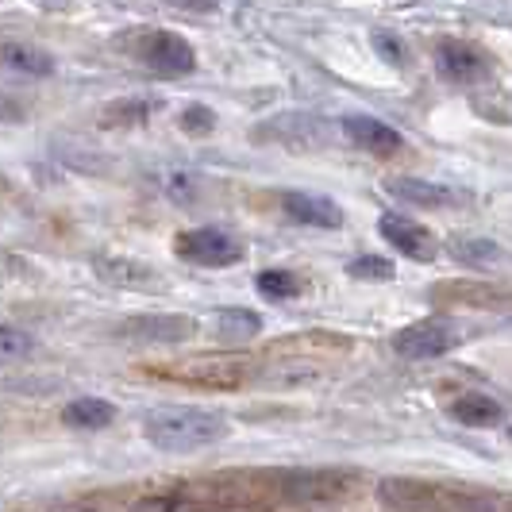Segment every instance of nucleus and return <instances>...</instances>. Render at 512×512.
I'll return each instance as SVG.
<instances>
[{
  "instance_id": "nucleus-13",
  "label": "nucleus",
  "mask_w": 512,
  "mask_h": 512,
  "mask_svg": "<svg viewBox=\"0 0 512 512\" xmlns=\"http://www.w3.org/2000/svg\"><path fill=\"white\" fill-rule=\"evenodd\" d=\"M436 66L439 74L451 77V81H478V77H486V58L474 47H466V43H439Z\"/></svg>"
},
{
  "instance_id": "nucleus-8",
  "label": "nucleus",
  "mask_w": 512,
  "mask_h": 512,
  "mask_svg": "<svg viewBox=\"0 0 512 512\" xmlns=\"http://www.w3.org/2000/svg\"><path fill=\"white\" fill-rule=\"evenodd\" d=\"M197 332V320L189 316H170V312H151V316H131L124 320L116 335L124 339H143V343H181V339H193Z\"/></svg>"
},
{
  "instance_id": "nucleus-10",
  "label": "nucleus",
  "mask_w": 512,
  "mask_h": 512,
  "mask_svg": "<svg viewBox=\"0 0 512 512\" xmlns=\"http://www.w3.org/2000/svg\"><path fill=\"white\" fill-rule=\"evenodd\" d=\"M282 208L297 224H308V228H339L343 224V208L320 193H285Z\"/></svg>"
},
{
  "instance_id": "nucleus-2",
  "label": "nucleus",
  "mask_w": 512,
  "mask_h": 512,
  "mask_svg": "<svg viewBox=\"0 0 512 512\" xmlns=\"http://www.w3.org/2000/svg\"><path fill=\"white\" fill-rule=\"evenodd\" d=\"M462 343V332L455 324L443 320H424V324H409L393 335V351L409 362H432L443 359L447 351H455Z\"/></svg>"
},
{
  "instance_id": "nucleus-9",
  "label": "nucleus",
  "mask_w": 512,
  "mask_h": 512,
  "mask_svg": "<svg viewBox=\"0 0 512 512\" xmlns=\"http://www.w3.org/2000/svg\"><path fill=\"white\" fill-rule=\"evenodd\" d=\"M343 135L370 154H393L401 151V135L389 128L378 116H343Z\"/></svg>"
},
{
  "instance_id": "nucleus-19",
  "label": "nucleus",
  "mask_w": 512,
  "mask_h": 512,
  "mask_svg": "<svg viewBox=\"0 0 512 512\" xmlns=\"http://www.w3.org/2000/svg\"><path fill=\"white\" fill-rule=\"evenodd\" d=\"M262 332V316L251 308H220L216 312V335L228 343H247Z\"/></svg>"
},
{
  "instance_id": "nucleus-12",
  "label": "nucleus",
  "mask_w": 512,
  "mask_h": 512,
  "mask_svg": "<svg viewBox=\"0 0 512 512\" xmlns=\"http://www.w3.org/2000/svg\"><path fill=\"white\" fill-rule=\"evenodd\" d=\"M0 66L24 77H51L54 54L35 43H24V39H8V43H0Z\"/></svg>"
},
{
  "instance_id": "nucleus-16",
  "label": "nucleus",
  "mask_w": 512,
  "mask_h": 512,
  "mask_svg": "<svg viewBox=\"0 0 512 512\" xmlns=\"http://www.w3.org/2000/svg\"><path fill=\"white\" fill-rule=\"evenodd\" d=\"M451 416L459 420L462 428H497L505 409L486 393H462V397L451 401Z\"/></svg>"
},
{
  "instance_id": "nucleus-27",
  "label": "nucleus",
  "mask_w": 512,
  "mask_h": 512,
  "mask_svg": "<svg viewBox=\"0 0 512 512\" xmlns=\"http://www.w3.org/2000/svg\"><path fill=\"white\" fill-rule=\"evenodd\" d=\"M509 439H512V428H509Z\"/></svg>"
},
{
  "instance_id": "nucleus-1",
  "label": "nucleus",
  "mask_w": 512,
  "mask_h": 512,
  "mask_svg": "<svg viewBox=\"0 0 512 512\" xmlns=\"http://www.w3.org/2000/svg\"><path fill=\"white\" fill-rule=\"evenodd\" d=\"M228 432H231L228 420L220 412H208V409H162V412H151L147 424H143L147 443L158 447V451H174V455L212 447V443L228 439Z\"/></svg>"
},
{
  "instance_id": "nucleus-20",
  "label": "nucleus",
  "mask_w": 512,
  "mask_h": 512,
  "mask_svg": "<svg viewBox=\"0 0 512 512\" xmlns=\"http://www.w3.org/2000/svg\"><path fill=\"white\" fill-rule=\"evenodd\" d=\"M255 285H258V293H266L270 301H289V297H297V289H301V282H297L289 270H262Z\"/></svg>"
},
{
  "instance_id": "nucleus-6",
  "label": "nucleus",
  "mask_w": 512,
  "mask_h": 512,
  "mask_svg": "<svg viewBox=\"0 0 512 512\" xmlns=\"http://www.w3.org/2000/svg\"><path fill=\"white\" fill-rule=\"evenodd\" d=\"M351 489V474H335V470H289L282 474V493L293 501H335Z\"/></svg>"
},
{
  "instance_id": "nucleus-7",
  "label": "nucleus",
  "mask_w": 512,
  "mask_h": 512,
  "mask_svg": "<svg viewBox=\"0 0 512 512\" xmlns=\"http://www.w3.org/2000/svg\"><path fill=\"white\" fill-rule=\"evenodd\" d=\"M378 231H382L385 243H393L405 258L436 262V255H439L436 235H432L428 228H420L416 220H405V216H397V212H385L382 220H378Z\"/></svg>"
},
{
  "instance_id": "nucleus-21",
  "label": "nucleus",
  "mask_w": 512,
  "mask_h": 512,
  "mask_svg": "<svg viewBox=\"0 0 512 512\" xmlns=\"http://www.w3.org/2000/svg\"><path fill=\"white\" fill-rule=\"evenodd\" d=\"M347 274H351V278H359V282H389L397 270H393V262H389V258L362 255V258H351V262H347Z\"/></svg>"
},
{
  "instance_id": "nucleus-4",
  "label": "nucleus",
  "mask_w": 512,
  "mask_h": 512,
  "mask_svg": "<svg viewBox=\"0 0 512 512\" xmlns=\"http://www.w3.org/2000/svg\"><path fill=\"white\" fill-rule=\"evenodd\" d=\"M178 255L197 266H235L243 258V243L224 228H193L178 235Z\"/></svg>"
},
{
  "instance_id": "nucleus-5",
  "label": "nucleus",
  "mask_w": 512,
  "mask_h": 512,
  "mask_svg": "<svg viewBox=\"0 0 512 512\" xmlns=\"http://www.w3.org/2000/svg\"><path fill=\"white\" fill-rule=\"evenodd\" d=\"M139 58L151 66L154 74H166V77H185L193 74V66H197L193 47L181 35H174V31H151L143 39V47H139Z\"/></svg>"
},
{
  "instance_id": "nucleus-23",
  "label": "nucleus",
  "mask_w": 512,
  "mask_h": 512,
  "mask_svg": "<svg viewBox=\"0 0 512 512\" xmlns=\"http://www.w3.org/2000/svg\"><path fill=\"white\" fill-rule=\"evenodd\" d=\"M181 128L193 131V135H205V131L216 128V116L201 108V104H193V108H185V116H181Z\"/></svg>"
},
{
  "instance_id": "nucleus-25",
  "label": "nucleus",
  "mask_w": 512,
  "mask_h": 512,
  "mask_svg": "<svg viewBox=\"0 0 512 512\" xmlns=\"http://www.w3.org/2000/svg\"><path fill=\"white\" fill-rule=\"evenodd\" d=\"M193 505H178V501H143L135 512H189Z\"/></svg>"
},
{
  "instance_id": "nucleus-15",
  "label": "nucleus",
  "mask_w": 512,
  "mask_h": 512,
  "mask_svg": "<svg viewBox=\"0 0 512 512\" xmlns=\"http://www.w3.org/2000/svg\"><path fill=\"white\" fill-rule=\"evenodd\" d=\"M451 258L462 262V266H474V270H493V266H501L505 262V251H501V243H493L486 235H459V239H451Z\"/></svg>"
},
{
  "instance_id": "nucleus-24",
  "label": "nucleus",
  "mask_w": 512,
  "mask_h": 512,
  "mask_svg": "<svg viewBox=\"0 0 512 512\" xmlns=\"http://www.w3.org/2000/svg\"><path fill=\"white\" fill-rule=\"evenodd\" d=\"M151 108H154V104L128 101V104H116L108 116H112V120H124V124H139V120H147V116H151Z\"/></svg>"
},
{
  "instance_id": "nucleus-22",
  "label": "nucleus",
  "mask_w": 512,
  "mask_h": 512,
  "mask_svg": "<svg viewBox=\"0 0 512 512\" xmlns=\"http://www.w3.org/2000/svg\"><path fill=\"white\" fill-rule=\"evenodd\" d=\"M31 347H35V339L20 328H0V359H24L31 355Z\"/></svg>"
},
{
  "instance_id": "nucleus-3",
  "label": "nucleus",
  "mask_w": 512,
  "mask_h": 512,
  "mask_svg": "<svg viewBox=\"0 0 512 512\" xmlns=\"http://www.w3.org/2000/svg\"><path fill=\"white\" fill-rule=\"evenodd\" d=\"M255 139L258 143H278L289 151H308V147H320L328 139V128L312 112H282V116H270L266 124H258Z\"/></svg>"
},
{
  "instance_id": "nucleus-26",
  "label": "nucleus",
  "mask_w": 512,
  "mask_h": 512,
  "mask_svg": "<svg viewBox=\"0 0 512 512\" xmlns=\"http://www.w3.org/2000/svg\"><path fill=\"white\" fill-rule=\"evenodd\" d=\"M170 4L189 8V12H216V8H220V0H170Z\"/></svg>"
},
{
  "instance_id": "nucleus-14",
  "label": "nucleus",
  "mask_w": 512,
  "mask_h": 512,
  "mask_svg": "<svg viewBox=\"0 0 512 512\" xmlns=\"http://www.w3.org/2000/svg\"><path fill=\"white\" fill-rule=\"evenodd\" d=\"M385 189H389L397 201H405V205H416V208L455 205V193H451V189H443V185H432V181H420V178H389V181H385Z\"/></svg>"
},
{
  "instance_id": "nucleus-18",
  "label": "nucleus",
  "mask_w": 512,
  "mask_h": 512,
  "mask_svg": "<svg viewBox=\"0 0 512 512\" xmlns=\"http://www.w3.org/2000/svg\"><path fill=\"white\" fill-rule=\"evenodd\" d=\"M62 420H66L70 428H81V432H97V428H108V424L116 420V405L97 401V397H81L74 405H66Z\"/></svg>"
},
{
  "instance_id": "nucleus-11",
  "label": "nucleus",
  "mask_w": 512,
  "mask_h": 512,
  "mask_svg": "<svg viewBox=\"0 0 512 512\" xmlns=\"http://www.w3.org/2000/svg\"><path fill=\"white\" fill-rule=\"evenodd\" d=\"M93 270H97L108 285H124V289H154V285L162 282L151 266L139 262V258L101 255V258H93Z\"/></svg>"
},
{
  "instance_id": "nucleus-17",
  "label": "nucleus",
  "mask_w": 512,
  "mask_h": 512,
  "mask_svg": "<svg viewBox=\"0 0 512 512\" xmlns=\"http://www.w3.org/2000/svg\"><path fill=\"white\" fill-rule=\"evenodd\" d=\"M151 181H154V189H158L162 197H170L174 205H193V201L201 197V178L189 174V170H178V166L154 170Z\"/></svg>"
}]
</instances>
